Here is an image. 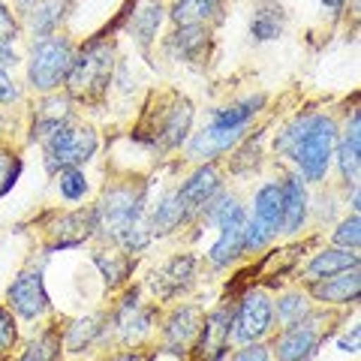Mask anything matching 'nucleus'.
Returning a JSON list of instances; mask_svg holds the SVG:
<instances>
[{"label": "nucleus", "instance_id": "obj_40", "mask_svg": "<svg viewBox=\"0 0 361 361\" xmlns=\"http://www.w3.org/2000/svg\"><path fill=\"white\" fill-rule=\"evenodd\" d=\"M16 341H18V329H16L13 313L6 307H0V355H6L16 346Z\"/></svg>", "mask_w": 361, "mask_h": 361}, {"label": "nucleus", "instance_id": "obj_6", "mask_svg": "<svg viewBox=\"0 0 361 361\" xmlns=\"http://www.w3.org/2000/svg\"><path fill=\"white\" fill-rule=\"evenodd\" d=\"M99 139L90 127H63L58 133H51L42 142V163L45 172L58 175L63 169H82L90 157L97 154Z\"/></svg>", "mask_w": 361, "mask_h": 361}, {"label": "nucleus", "instance_id": "obj_21", "mask_svg": "<svg viewBox=\"0 0 361 361\" xmlns=\"http://www.w3.org/2000/svg\"><path fill=\"white\" fill-rule=\"evenodd\" d=\"M310 292L322 304H355L361 292V271L346 268L334 277H325L319 283H310Z\"/></svg>", "mask_w": 361, "mask_h": 361}, {"label": "nucleus", "instance_id": "obj_32", "mask_svg": "<svg viewBox=\"0 0 361 361\" xmlns=\"http://www.w3.org/2000/svg\"><path fill=\"white\" fill-rule=\"evenodd\" d=\"M202 220L220 232V229H226V226H241L247 220V211H244V205L232 193H226V190H223V193L214 199L205 211H202Z\"/></svg>", "mask_w": 361, "mask_h": 361}, {"label": "nucleus", "instance_id": "obj_23", "mask_svg": "<svg viewBox=\"0 0 361 361\" xmlns=\"http://www.w3.org/2000/svg\"><path fill=\"white\" fill-rule=\"evenodd\" d=\"M109 334V319L103 313L94 316H82V319H73L61 334V343L66 346V353H85L94 343H99Z\"/></svg>", "mask_w": 361, "mask_h": 361}, {"label": "nucleus", "instance_id": "obj_15", "mask_svg": "<svg viewBox=\"0 0 361 361\" xmlns=\"http://www.w3.org/2000/svg\"><path fill=\"white\" fill-rule=\"evenodd\" d=\"M175 190H178L180 202H184L187 211L193 214V220H196V217H202V211H205L211 202L223 193V178L217 172V166L205 163V166H199L196 172L190 175L180 187H175Z\"/></svg>", "mask_w": 361, "mask_h": 361}, {"label": "nucleus", "instance_id": "obj_39", "mask_svg": "<svg viewBox=\"0 0 361 361\" xmlns=\"http://www.w3.org/2000/svg\"><path fill=\"white\" fill-rule=\"evenodd\" d=\"M21 175V160L16 151H4L0 148V196H6L16 187V180Z\"/></svg>", "mask_w": 361, "mask_h": 361}, {"label": "nucleus", "instance_id": "obj_3", "mask_svg": "<svg viewBox=\"0 0 361 361\" xmlns=\"http://www.w3.org/2000/svg\"><path fill=\"white\" fill-rule=\"evenodd\" d=\"M111 78H115V49L106 39H90L75 51L66 90L73 99H97L109 90Z\"/></svg>", "mask_w": 361, "mask_h": 361}, {"label": "nucleus", "instance_id": "obj_35", "mask_svg": "<svg viewBox=\"0 0 361 361\" xmlns=\"http://www.w3.org/2000/svg\"><path fill=\"white\" fill-rule=\"evenodd\" d=\"M61 346L63 343H61L58 331H45L25 349V355H21L18 361H58L61 358Z\"/></svg>", "mask_w": 361, "mask_h": 361}, {"label": "nucleus", "instance_id": "obj_44", "mask_svg": "<svg viewBox=\"0 0 361 361\" xmlns=\"http://www.w3.org/2000/svg\"><path fill=\"white\" fill-rule=\"evenodd\" d=\"M358 334H361L358 325H353V331L337 337V349H341V353H358Z\"/></svg>", "mask_w": 361, "mask_h": 361}, {"label": "nucleus", "instance_id": "obj_26", "mask_svg": "<svg viewBox=\"0 0 361 361\" xmlns=\"http://www.w3.org/2000/svg\"><path fill=\"white\" fill-rule=\"evenodd\" d=\"M253 220H259L274 235L283 232V190L280 180H268L253 196Z\"/></svg>", "mask_w": 361, "mask_h": 361}, {"label": "nucleus", "instance_id": "obj_9", "mask_svg": "<svg viewBox=\"0 0 361 361\" xmlns=\"http://www.w3.org/2000/svg\"><path fill=\"white\" fill-rule=\"evenodd\" d=\"M232 343V304H220L202 316V329L190 349V361H223Z\"/></svg>", "mask_w": 361, "mask_h": 361}, {"label": "nucleus", "instance_id": "obj_17", "mask_svg": "<svg viewBox=\"0 0 361 361\" xmlns=\"http://www.w3.org/2000/svg\"><path fill=\"white\" fill-rule=\"evenodd\" d=\"M208 42H211V33L205 25H180L166 39V54L172 61L199 63L208 54Z\"/></svg>", "mask_w": 361, "mask_h": 361}, {"label": "nucleus", "instance_id": "obj_1", "mask_svg": "<svg viewBox=\"0 0 361 361\" xmlns=\"http://www.w3.org/2000/svg\"><path fill=\"white\" fill-rule=\"evenodd\" d=\"M337 123L322 111L295 115L274 139V151L298 169V178L307 184H322L334 160Z\"/></svg>", "mask_w": 361, "mask_h": 361}, {"label": "nucleus", "instance_id": "obj_5", "mask_svg": "<svg viewBox=\"0 0 361 361\" xmlns=\"http://www.w3.org/2000/svg\"><path fill=\"white\" fill-rule=\"evenodd\" d=\"M73 58H75V49L66 37L51 33V37L37 39L27 61V85L37 94H54L61 85H66Z\"/></svg>", "mask_w": 361, "mask_h": 361}, {"label": "nucleus", "instance_id": "obj_34", "mask_svg": "<svg viewBox=\"0 0 361 361\" xmlns=\"http://www.w3.org/2000/svg\"><path fill=\"white\" fill-rule=\"evenodd\" d=\"M94 262L99 268V274L106 277L109 286H121L123 280L130 277V268H133L130 253H123V250H97Z\"/></svg>", "mask_w": 361, "mask_h": 361}, {"label": "nucleus", "instance_id": "obj_30", "mask_svg": "<svg viewBox=\"0 0 361 361\" xmlns=\"http://www.w3.org/2000/svg\"><path fill=\"white\" fill-rule=\"evenodd\" d=\"M220 9H223V0H175L172 13L169 18L175 25H211V21H220Z\"/></svg>", "mask_w": 361, "mask_h": 361}, {"label": "nucleus", "instance_id": "obj_24", "mask_svg": "<svg viewBox=\"0 0 361 361\" xmlns=\"http://www.w3.org/2000/svg\"><path fill=\"white\" fill-rule=\"evenodd\" d=\"M346 268H358V250H341V247H329V250L313 253V259L304 265V283H319L325 277H334Z\"/></svg>", "mask_w": 361, "mask_h": 361}, {"label": "nucleus", "instance_id": "obj_41", "mask_svg": "<svg viewBox=\"0 0 361 361\" xmlns=\"http://www.w3.org/2000/svg\"><path fill=\"white\" fill-rule=\"evenodd\" d=\"M229 361H274V358H271V349L265 343H247L241 349H235Z\"/></svg>", "mask_w": 361, "mask_h": 361}, {"label": "nucleus", "instance_id": "obj_31", "mask_svg": "<svg viewBox=\"0 0 361 361\" xmlns=\"http://www.w3.org/2000/svg\"><path fill=\"white\" fill-rule=\"evenodd\" d=\"M27 16H30V33L33 37L37 39L51 37V33L61 27L63 16H66V0H37V4L27 9Z\"/></svg>", "mask_w": 361, "mask_h": 361}, {"label": "nucleus", "instance_id": "obj_7", "mask_svg": "<svg viewBox=\"0 0 361 361\" xmlns=\"http://www.w3.org/2000/svg\"><path fill=\"white\" fill-rule=\"evenodd\" d=\"M274 329V301L265 289H247L232 307V341L238 346L262 343Z\"/></svg>", "mask_w": 361, "mask_h": 361}, {"label": "nucleus", "instance_id": "obj_20", "mask_svg": "<svg viewBox=\"0 0 361 361\" xmlns=\"http://www.w3.org/2000/svg\"><path fill=\"white\" fill-rule=\"evenodd\" d=\"M280 190H283V232L298 235L310 217V193L298 175L280 180Z\"/></svg>", "mask_w": 361, "mask_h": 361}, {"label": "nucleus", "instance_id": "obj_8", "mask_svg": "<svg viewBox=\"0 0 361 361\" xmlns=\"http://www.w3.org/2000/svg\"><path fill=\"white\" fill-rule=\"evenodd\" d=\"M329 337V325H325L322 313H307L301 322L280 329L271 346V358L274 361H313L319 353L322 341Z\"/></svg>", "mask_w": 361, "mask_h": 361}, {"label": "nucleus", "instance_id": "obj_27", "mask_svg": "<svg viewBox=\"0 0 361 361\" xmlns=\"http://www.w3.org/2000/svg\"><path fill=\"white\" fill-rule=\"evenodd\" d=\"M286 27V13L277 0H259L253 6V18H250V37L256 42H271L277 39Z\"/></svg>", "mask_w": 361, "mask_h": 361}, {"label": "nucleus", "instance_id": "obj_42", "mask_svg": "<svg viewBox=\"0 0 361 361\" xmlns=\"http://www.w3.org/2000/svg\"><path fill=\"white\" fill-rule=\"evenodd\" d=\"M18 99H21L18 82L9 73H4L0 75V106H13V103H18Z\"/></svg>", "mask_w": 361, "mask_h": 361}, {"label": "nucleus", "instance_id": "obj_11", "mask_svg": "<svg viewBox=\"0 0 361 361\" xmlns=\"http://www.w3.org/2000/svg\"><path fill=\"white\" fill-rule=\"evenodd\" d=\"M109 325H111V331H115L118 343L135 346V343H142L154 329V307L139 301V292H127L123 301L118 304L115 316L109 319Z\"/></svg>", "mask_w": 361, "mask_h": 361}, {"label": "nucleus", "instance_id": "obj_38", "mask_svg": "<svg viewBox=\"0 0 361 361\" xmlns=\"http://www.w3.org/2000/svg\"><path fill=\"white\" fill-rule=\"evenodd\" d=\"M277 235L271 232V229H265L259 220H253V217H247L244 220V253H259V250H265V247L274 241Z\"/></svg>", "mask_w": 361, "mask_h": 361}, {"label": "nucleus", "instance_id": "obj_36", "mask_svg": "<svg viewBox=\"0 0 361 361\" xmlns=\"http://www.w3.org/2000/svg\"><path fill=\"white\" fill-rule=\"evenodd\" d=\"M331 241H334V247H341V250H358V244H361L358 214H349V217H343L341 223H337V229L331 232Z\"/></svg>", "mask_w": 361, "mask_h": 361}, {"label": "nucleus", "instance_id": "obj_29", "mask_svg": "<svg viewBox=\"0 0 361 361\" xmlns=\"http://www.w3.org/2000/svg\"><path fill=\"white\" fill-rule=\"evenodd\" d=\"M244 256V223L241 226H226L220 229L217 241L208 250V262L214 268H229Z\"/></svg>", "mask_w": 361, "mask_h": 361}, {"label": "nucleus", "instance_id": "obj_25", "mask_svg": "<svg viewBox=\"0 0 361 361\" xmlns=\"http://www.w3.org/2000/svg\"><path fill=\"white\" fill-rule=\"evenodd\" d=\"M163 25V6L160 0H139L130 13V37L135 39L142 51H148L154 39H157V30Z\"/></svg>", "mask_w": 361, "mask_h": 361}, {"label": "nucleus", "instance_id": "obj_10", "mask_svg": "<svg viewBox=\"0 0 361 361\" xmlns=\"http://www.w3.org/2000/svg\"><path fill=\"white\" fill-rule=\"evenodd\" d=\"M196 280V256L193 253H178L172 259H166L163 265H157L148 277V289L154 292V298L160 301H175L178 295L193 286Z\"/></svg>", "mask_w": 361, "mask_h": 361}, {"label": "nucleus", "instance_id": "obj_19", "mask_svg": "<svg viewBox=\"0 0 361 361\" xmlns=\"http://www.w3.org/2000/svg\"><path fill=\"white\" fill-rule=\"evenodd\" d=\"M90 235H97V220H94V208H82L73 214H61L58 223L51 226V250H66V247H78L85 244Z\"/></svg>", "mask_w": 361, "mask_h": 361}, {"label": "nucleus", "instance_id": "obj_45", "mask_svg": "<svg viewBox=\"0 0 361 361\" xmlns=\"http://www.w3.org/2000/svg\"><path fill=\"white\" fill-rule=\"evenodd\" d=\"M18 63V54L13 51V45H6V42H0V75L9 73L13 66Z\"/></svg>", "mask_w": 361, "mask_h": 361}, {"label": "nucleus", "instance_id": "obj_18", "mask_svg": "<svg viewBox=\"0 0 361 361\" xmlns=\"http://www.w3.org/2000/svg\"><path fill=\"white\" fill-rule=\"evenodd\" d=\"M73 97L66 94V97H58V94H45V99L39 103L37 109V118H33V133H30V139L33 142H45L51 133H58L63 127H70L73 123Z\"/></svg>", "mask_w": 361, "mask_h": 361}, {"label": "nucleus", "instance_id": "obj_28", "mask_svg": "<svg viewBox=\"0 0 361 361\" xmlns=\"http://www.w3.org/2000/svg\"><path fill=\"white\" fill-rule=\"evenodd\" d=\"M262 106H265V94H250L238 99V103L214 109L208 123H214V127H250V121L262 111Z\"/></svg>", "mask_w": 361, "mask_h": 361}, {"label": "nucleus", "instance_id": "obj_46", "mask_svg": "<svg viewBox=\"0 0 361 361\" xmlns=\"http://www.w3.org/2000/svg\"><path fill=\"white\" fill-rule=\"evenodd\" d=\"M322 6L329 9L331 16H341V13H343V6H346V0H322Z\"/></svg>", "mask_w": 361, "mask_h": 361}, {"label": "nucleus", "instance_id": "obj_2", "mask_svg": "<svg viewBox=\"0 0 361 361\" xmlns=\"http://www.w3.org/2000/svg\"><path fill=\"white\" fill-rule=\"evenodd\" d=\"M97 235L118 244L123 253H142L151 244L148 229V193L135 184L109 187L94 205Z\"/></svg>", "mask_w": 361, "mask_h": 361}, {"label": "nucleus", "instance_id": "obj_22", "mask_svg": "<svg viewBox=\"0 0 361 361\" xmlns=\"http://www.w3.org/2000/svg\"><path fill=\"white\" fill-rule=\"evenodd\" d=\"M193 220V214L187 211V205L180 202L178 190H169L166 196H160V202L148 211V229L151 235H172L180 226H187Z\"/></svg>", "mask_w": 361, "mask_h": 361}, {"label": "nucleus", "instance_id": "obj_43", "mask_svg": "<svg viewBox=\"0 0 361 361\" xmlns=\"http://www.w3.org/2000/svg\"><path fill=\"white\" fill-rule=\"evenodd\" d=\"M18 37V21H16V16L9 13V9L0 4V42H13Z\"/></svg>", "mask_w": 361, "mask_h": 361}, {"label": "nucleus", "instance_id": "obj_14", "mask_svg": "<svg viewBox=\"0 0 361 361\" xmlns=\"http://www.w3.org/2000/svg\"><path fill=\"white\" fill-rule=\"evenodd\" d=\"M199 329H202V310L193 307V304H180V307L169 313L163 325V349L169 355H190Z\"/></svg>", "mask_w": 361, "mask_h": 361}, {"label": "nucleus", "instance_id": "obj_48", "mask_svg": "<svg viewBox=\"0 0 361 361\" xmlns=\"http://www.w3.org/2000/svg\"><path fill=\"white\" fill-rule=\"evenodd\" d=\"M4 127H6V118H4V111H0V133H4Z\"/></svg>", "mask_w": 361, "mask_h": 361}, {"label": "nucleus", "instance_id": "obj_47", "mask_svg": "<svg viewBox=\"0 0 361 361\" xmlns=\"http://www.w3.org/2000/svg\"><path fill=\"white\" fill-rule=\"evenodd\" d=\"M358 202H361V199H358V184H355V187H353V193H349V208H353V214H358V208H361Z\"/></svg>", "mask_w": 361, "mask_h": 361}, {"label": "nucleus", "instance_id": "obj_37", "mask_svg": "<svg viewBox=\"0 0 361 361\" xmlns=\"http://www.w3.org/2000/svg\"><path fill=\"white\" fill-rule=\"evenodd\" d=\"M58 187L66 202H82L87 193V178L82 169H63V172H58Z\"/></svg>", "mask_w": 361, "mask_h": 361}, {"label": "nucleus", "instance_id": "obj_4", "mask_svg": "<svg viewBox=\"0 0 361 361\" xmlns=\"http://www.w3.org/2000/svg\"><path fill=\"white\" fill-rule=\"evenodd\" d=\"M190 127H193V106L187 97L169 94L166 99H157V109L148 111L142 123V142H148L157 151H175L187 142Z\"/></svg>", "mask_w": 361, "mask_h": 361}, {"label": "nucleus", "instance_id": "obj_13", "mask_svg": "<svg viewBox=\"0 0 361 361\" xmlns=\"http://www.w3.org/2000/svg\"><path fill=\"white\" fill-rule=\"evenodd\" d=\"M247 139V127H214L208 123L202 133H196L193 139L187 142V157L199 166L214 163L217 157L229 154L235 145H241Z\"/></svg>", "mask_w": 361, "mask_h": 361}, {"label": "nucleus", "instance_id": "obj_33", "mask_svg": "<svg viewBox=\"0 0 361 361\" xmlns=\"http://www.w3.org/2000/svg\"><path fill=\"white\" fill-rule=\"evenodd\" d=\"M307 313H313V307H310V301H307L304 292H283V295L277 298V304H274L277 329H289V325L301 322Z\"/></svg>", "mask_w": 361, "mask_h": 361}, {"label": "nucleus", "instance_id": "obj_16", "mask_svg": "<svg viewBox=\"0 0 361 361\" xmlns=\"http://www.w3.org/2000/svg\"><path fill=\"white\" fill-rule=\"evenodd\" d=\"M334 157H337V169H341L343 184L355 187L361 175V111L358 109L349 115L343 133H337Z\"/></svg>", "mask_w": 361, "mask_h": 361}, {"label": "nucleus", "instance_id": "obj_12", "mask_svg": "<svg viewBox=\"0 0 361 361\" xmlns=\"http://www.w3.org/2000/svg\"><path fill=\"white\" fill-rule=\"evenodd\" d=\"M9 298V310L21 319H39L51 310L49 292H45L42 283V271H21V274L13 280V286L6 292Z\"/></svg>", "mask_w": 361, "mask_h": 361}]
</instances>
